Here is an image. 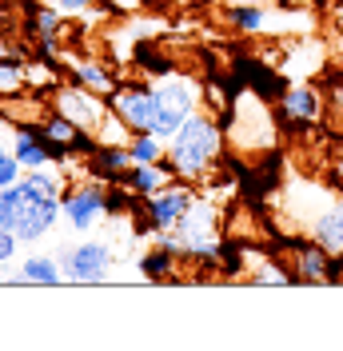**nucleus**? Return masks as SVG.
Returning <instances> with one entry per match:
<instances>
[{
    "mask_svg": "<svg viewBox=\"0 0 343 351\" xmlns=\"http://www.w3.org/2000/svg\"><path fill=\"white\" fill-rule=\"evenodd\" d=\"M279 216L331 256H343V188H323L320 180L292 176L279 188Z\"/></svg>",
    "mask_w": 343,
    "mask_h": 351,
    "instance_id": "f257e3e1",
    "label": "nucleus"
},
{
    "mask_svg": "<svg viewBox=\"0 0 343 351\" xmlns=\"http://www.w3.org/2000/svg\"><path fill=\"white\" fill-rule=\"evenodd\" d=\"M224 144H228L224 124L215 116L196 112L168 140V160H172V168H176L180 180H200V176H208L224 160Z\"/></svg>",
    "mask_w": 343,
    "mask_h": 351,
    "instance_id": "f03ea898",
    "label": "nucleus"
},
{
    "mask_svg": "<svg viewBox=\"0 0 343 351\" xmlns=\"http://www.w3.org/2000/svg\"><path fill=\"white\" fill-rule=\"evenodd\" d=\"M60 216H64V212H60V199H36L32 192L21 188V180L8 184V188H0V228L16 232L21 243L44 240V236L56 228Z\"/></svg>",
    "mask_w": 343,
    "mask_h": 351,
    "instance_id": "7ed1b4c3",
    "label": "nucleus"
},
{
    "mask_svg": "<svg viewBox=\"0 0 343 351\" xmlns=\"http://www.w3.org/2000/svg\"><path fill=\"white\" fill-rule=\"evenodd\" d=\"M160 240L172 243L184 260H215L220 256V212H215L212 196H196L184 219L172 232H160Z\"/></svg>",
    "mask_w": 343,
    "mask_h": 351,
    "instance_id": "20e7f679",
    "label": "nucleus"
},
{
    "mask_svg": "<svg viewBox=\"0 0 343 351\" xmlns=\"http://www.w3.org/2000/svg\"><path fill=\"white\" fill-rule=\"evenodd\" d=\"M108 104L132 132H156L160 116H164V100H160L156 84H120L108 92Z\"/></svg>",
    "mask_w": 343,
    "mask_h": 351,
    "instance_id": "39448f33",
    "label": "nucleus"
},
{
    "mask_svg": "<svg viewBox=\"0 0 343 351\" xmlns=\"http://www.w3.org/2000/svg\"><path fill=\"white\" fill-rule=\"evenodd\" d=\"M192 204H196L192 184H188V180H172L160 192L144 196V216H140V223H144L148 232H156V236H160V232H172Z\"/></svg>",
    "mask_w": 343,
    "mask_h": 351,
    "instance_id": "423d86ee",
    "label": "nucleus"
},
{
    "mask_svg": "<svg viewBox=\"0 0 343 351\" xmlns=\"http://www.w3.org/2000/svg\"><path fill=\"white\" fill-rule=\"evenodd\" d=\"M52 108L60 112V116H68L76 128H84V132H100L108 120H112V104L100 100V92H92V88H84V84L56 88Z\"/></svg>",
    "mask_w": 343,
    "mask_h": 351,
    "instance_id": "0eeeda50",
    "label": "nucleus"
},
{
    "mask_svg": "<svg viewBox=\"0 0 343 351\" xmlns=\"http://www.w3.org/2000/svg\"><path fill=\"white\" fill-rule=\"evenodd\" d=\"M56 260L64 267V280H72V284H100L112 271V247L104 240H84V243L64 247Z\"/></svg>",
    "mask_w": 343,
    "mask_h": 351,
    "instance_id": "6e6552de",
    "label": "nucleus"
},
{
    "mask_svg": "<svg viewBox=\"0 0 343 351\" xmlns=\"http://www.w3.org/2000/svg\"><path fill=\"white\" fill-rule=\"evenodd\" d=\"M60 212H64L68 228H76V232L96 228L108 216V184L104 180H84V184L68 188L64 199H60Z\"/></svg>",
    "mask_w": 343,
    "mask_h": 351,
    "instance_id": "1a4fd4ad",
    "label": "nucleus"
},
{
    "mask_svg": "<svg viewBox=\"0 0 343 351\" xmlns=\"http://www.w3.org/2000/svg\"><path fill=\"white\" fill-rule=\"evenodd\" d=\"M323 120V96L320 88L311 84H292L283 96H279V124L283 128H311V124H320Z\"/></svg>",
    "mask_w": 343,
    "mask_h": 351,
    "instance_id": "9d476101",
    "label": "nucleus"
},
{
    "mask_svg": "<svg viewBox=\"0 0 343 351\" xmlns=\"http://www.w3.org/2000/svg\"><path fill=\"white\" fill-rule=\"evenodd\" d=\"M176 180V168H172V160L164 156L160 164H132L128 176L120 180V184H128L132 192H136V199H144L152 196V192H160L164 184H172Z\"/></svg>",
    "mask_w": 343,
    "mask_h": 351,
    "instance_id": "9b49d317",
    "label": "nucleus"
},
{
    "mask_svg": "<svg viewBox=\"0 0 343 351\" xmlns=\"http://www.w3.org/2000/svg\"><path fill=\"white\" fill-rule=\"evenodd\" d=\"M64 280V267H60V260H52V256H28V260L21 263V276H12V284H60Z\"/></svg>",
    "mask_w": 343,
    "mask_h": 351,
    "instance_id": "f8f14e48",
    "label": "nucleus"
},
{
    "mask_svg": "<svg viewBox=\"0 0 343 351\" xmlns=\"http://www.w3.org/2000/svg\"><path fill=\"white\" fill-rule=\"evenodd\" d=\"M21 188L32 192L36 199H64V180L56 172H44V168H28L21 176Z\"/></svg>",
    "mask_w": 343,
    "mask_h": 351,
    "instance_id": "ddd939ff",
    "label": "nucleus"
},
{
    "mask_svg": "<svg viewBox=\"0 0 343 351\" xmlns=\"http://www.w3.org/2000/svg\"><path fill=\"white\" fill-rule=\"evenodd\" d=\"M128 152H132V164H160L168 156V140H160L152 132H136L128 140Z\"/></svg>",
    "mask_w": 343,
    "mask_h": 351,
    "instance_id": "4468645a",
    "label": "nucleus"
},
{
    "mask_svg": "<svg viewBox=\"0 0 343 351\" xmlns=\"http://www.w3.org/2000/svg\"><path fill=\"white\" fill-rule=\"evenodd\" d=\"M176 260H180V252L172 247V243L160 240V247H152V252H144V260H140V271L148 276V280H164L172 267H176Z\"/></svg>",
    "mask_w": 343,
    "mask_h": 351,
    "instance_id": "2eb2a0df",
    "label": "nucleus"
},
{
    "mask_svg": "<svg viewBox=\"0 0 343 351\" xmlns=\"http://www.w3.org/2000/svg\"><path fill=\"white\" fill-rule=\"evenodd\" d=\"M72 80L92 88V92H100V96H108V92L116 88V80H112L100 64H92V60H76V64H72Z\"/></svg>",
    "mask_w": 343,
    "mask_h": 351,
    "instance_id": "dca6fc26",
    "label": "nucleus"
},
{
    "mask_svg": "<svg viewBox=\"0 0 343 351\" xmlns=\"http://www.w3.org/2000/svg\"><path fill=\"white\" fill-rule=\"evenodd\" d=\"M232 24H236L239 32H263L268 28V12L259 4H236L232 8Z\"/></svg>",
    "mask_w": 343,
    "mask_h": 351,
    "instance_id": "f3484780",
    "label": "nucleus"
},
{
    "mask_svg": "<svg viewBox=\"0 0 343 351\" xmlns=\"http://www.w3.org/2000/svg\"><path fill=\"white\" fill-rule=\"evenodd\" d=\"M28 84V60H0V96Z\"/></svg>",
    "mask_w": 343,
    "mask_h": 351,
    "instance_id": "a211bd4d",
    "label": "nucleus"
},
{
    "mask_svg": "<svg viewBox=\"0 0 343 351\" xmlns=\"http://www.w3.org/2000/svg\"><path fill=\"white\" fill-rule=\"evenodd\" d=\"M21 176H24V168H21V160H16V152L0 144V188H8V184H16Z\"/></svg>",
    "mask_w": 343,
    "mask_h": 351,
    "instance_id": "6ab92c4d",
    "label": "nucleus"
},
{
    "mask_svg": "<svg viewBox=\"0 0 343 351\" xmlns=\"http://www.w3.org/2000/svg\"><path fill=\"white\" fill-rule=\"evenodd\" d=\"M16 243H21V236H16V232L0 228V267H4V263H12V256H16Z\"/></svg>",
    "mask_w": 343,
    "mask_h": 351,
    "instance_id": "aec40b11",
    "label": "nucleus"
},
{
    "mask_svg": "<svg viewBox=\"0 0 343 351\" xmlns=\"http://www.w3.org/2000/svg\"><path fill=\"white\" fill-rule=\"evenodd\" d=\"M52 4H56L60 12H88L96 0H52Z\"/></svg>",
    "mask_w": 343,
    "mask_h": 351,
    "instance_id": "412c9836",
    "label": "nucleus"
},
{
    "mask_svg": "<svg viewBox=\"0 0 343 351\" xmlns=\"http://www.w3.org/2000/svg\"><path fill=\"white\" fill-rule=\"evenodd\" d=\"M0 60H24V48L4 40V32H0Z\"/></svg>",
    "mask_w": 343,
    "mask_h": 351,
    "instance_id": "4be33fe9",
    "label": "nucleus"
},
{
    "mask_svg": "<svg viewBox=\"0 0 343 351\" xmlns=\"http://www.w3.org/2000/svg\"><path fill=\"white\" fill-rule=\"evenodd\" d=\"M4 24H8V12H4V8H0V28H4Z\"/></svg>",
    "mask_w": 343,
    "mask_h": 351,
    "instance_id": "5701e85b",
    "label": "nucleus"
},
{
    "mask_svg": "<svg viewBox=\"0 0 343 351\" xmlns=\"http://www.w3.org/2000/svg\"><path fill=\"white\" fill-rule=\"evenodd\" d=\"M340 172H343V156H340Z\"/></svg>",
    "mask_w": 343,
    "mask_h": 351,
    "instance_id": "b1692460",
    "label": "nucleus"
},
{
    "mask_svg": "<svg viewBox=\"0 0 343 351\" xmlns=\"http://www.w3.org/2000/svg\"><path fill=\"white\" fill-rule=\"evenodd\" d=\"M340 284H343V271H340Z\"/></svg>",
    "mask_w": 343,
    "mask_h": 351,
    "instance_id": "393cba45",
    "label": "nucleus"
}]
</instances>
